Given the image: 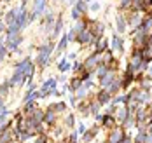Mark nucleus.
<instances>
[{"label":"nucleus","instance_id":"nucleus-25","mask_svg":"<svg viewBox=\"0 0 152 143\" xmlns=\"http://www.w3.org/2000/svg\"><path fill=\"white\" fill-rule=\"evenodd\" d=\"M74 7H75V9L79 11V12H80V14H82V16H84V14L88 12V4H86L84 0H77V2H75V5H74Z\"/></svg>","mask_w":152,"mask_h":143},{"label":"nucleus","instance_id":"nucleus-30","mask_svg":"<svg viewBox=\"0 0 152 143\" xmlns=\"http://www.w3.org/2000/svg\"><path fill=\"white\" fill-rule=\"evenodd\" d=\"M58 70H60V72H68V70H70V61H68L66 58H63L60 63H58Z\"/></svg>","mask_w":152,"mask_h":143},{"label":"nucleus","instance_id":"nucleus-28","mask_svg":"<svg viewBox=\"0 0 152 143\" xmlns=\"http://www.w3.org/2000/svg\"><path fill=\"white\" fill-rule=\"evenodd\" d=\"M108 70H110V68H108L107 65L100 63L98 66H96V68H94V73H96V75H98V79H100V77H103V75H105V73L108 72Z\"/></svg>","mask_w":152,"mask_h":143},{"label":"nucleus","instance_id":"nucleus-18","mask_svg":"<svg viewBox=\"0 0 152 143\" xmlns=\"http://www.w3.org/2000/svg\"><path fill=\"white\" fill-rule=\"evenodd\" d=\"M80 86H82V79H80L79 75L72 77V79H70V82H68V89H70L72 93H75V91L79 89V87H80Z\"/></svg>","mask_w":152,"mask_h":143},{"label":"nucleus","instance_id":"nucleus-38","mask_svg":"<svg viewBox=\"0 0 152 143\" xmlns=\"http://www.w3.org/2000/svg\"><path fill=\"white\" fill-rule=\"evenodd\" d=\"M33 91H37V86H35L33 82H30V84H28V93H33Z\"/></svg>","mask_w":152,"mask_h":143},{"label":"nucleus","instance_id":"nucleus-19","mask_svg":"<svg viewBox=\"0 0 152 143\" xmlns=\"http://www.w3.org/2000/svg\"><path fill=\"white\" fill-rule=\"evenodd\" d=\"M63 126L68 127V129H74L75 127V115L74 113H66L65 119H63Z\"/></svg>","mask_w":152,"mask_h":143},{"label":"nucleus","instance_id":"nucleus-12","mask_svg":"<svg viewBox=\"0 0 152 143\" xmlns=\"http://www.w3.org/2000/svg\"><path fill=\"white\" fill-rule=\"evenodd\" d=\"M115 25H117V33H126V28H128V21H126V14L124 12H117L115 16Z\"/></svg>","mask_w":152,"mask_h":143},{"label":"nucleus","instance_id":"nucleus-39","mask_svg":"<svg viewBox=\"0 0 152 143\" xmlns=\"http://www.w3.org/2000/svg\"><path fill=\"white\" fill-rule=\"evenodd\" d=\"M80 68H82V63H79V61H77V63L74 65V66H72V70H74V72H79Z\"/></svg>","mask_w":152,"mask_h":143},{"label":"nucleus","instance_id":"nucleus-14","mask_svg":"<svg viewBox=\"0 0 152 143\" xmlns=\"http://www.w3.org/2000/svg\"><path fill=\"white\" fill-rule=\"evenodd\" d=\"M56 120H58V113L53 110V108H47L44 113V124L46 126H56Z\"/></svg>","mask_w":152,"mask_h":143},{"label":"nucleus","instance_id":"nucleus-34","mask_svg":"<svg viewBox=\"0 0 152 143\" xmlns=\"http://www.w3.org/2000/svg\"><path fill=\"white\" fill-rule=\"evenodd\" d=\"M9 89H11V86H9V82H4L2 86H0V94L5 96L7 93H9Z\"/></svg>","mask_w":152,"mask_h":143},{"label":"nucleus","instance_id":"nucleus-8","mask_svg":"<svg viewBox=\"0 0 152 143\" xmlns=\"http://www.w3.org/2000/svg\"><path fill=\"white\" fill-rule=\"evenodd\" d=\"M124 42H122V38L119 37V33H114L112 35V38H110V44H108V47L112 49V51H117V52H124V46H122Z\"/></svg>","mask_w":152,"mask_h":143},{"label":"nucleus","instance_id":"nucleus-13","mask_svg":"<svg viewBox=\"0 0 152 143\" xmlns=\"http://www.w3.org/2000/svg\"><path fill=\"white\" fill-rule=\"evenodd\" d=\"M7 82H9V86H11V87H18V86H21V84H25V75H23V72L14 70L12 77L7 80Z\"/></svg>","mask_w":152,"mask_h":143},{"label":"nucleus","instance_id":"nucleus-36","mask_svg":"<svg viewBox=\"0 0 152 143\" xmlns=\"http://www.w3.org/2000/svg\"><path fill=\"white\" fill-rule=\"evenodd\" d=\"M86 131H88V126H86L84 122H79V124H77V133H79V134H84Z\"/></svg>","mask_w":152,"mask_h":143},{"label":"nucleus","instance_id":"nucleus-43","mask_svg":"<svg viewBox=\"0 0 152 143\" xmlns=\"http://www.w3.org/2000/svg\"><path fill=\"white\" fill-rule=\"evenodd\" d=\"M145 143H152V133H147V140Z\"/></svg>","mask_w":152,"mask_h":143},{"label":"nucleus","instance_id":"nucleus-11","mask_svg":"<svg viewBox=\"0 0 152 143\" xmlns=\"http://www.w3.org/2000/svg\"><path fill=\"white\" fill-rule=\"evenodd\" d=\"M115 77H117V70L110 68V70L107 72L103 77H100V79H98V84H100V87H107V86H108V84H110L112 80L115 79Z\"/></svg>","mask_w":152,"mask_h":143},{"label":"nucleus","instance_id":"nucleus-1","mask_svg":"<svg viewBox=\"0 0 152 143\" xmlns=\"http://www.w3.org/2000/svg\"><path fill=\"white\" fill-rule=\"evenodd\" d=\"M37 49H39V54H37V58H35V63H37V66L44 68V66H47V63L51 61V54H53V51H54V42L51 40V42H47V44L39 46Z\"/></svg>","mask_w":152,"mask_h":143},{"label":"nucleus","instance_id":"nucleus-17","mask_svg":"<svg viewBox=\"0 0 152 143\" xmlns=\"http://www.w3.org/2000/svg\"><path fill=\"white\" fill-rule=\"evenodd\" d=\"M44 113H46V110H42V108H39V107H37V108L28 115V117H31V119L39 124V122H44Z\"/></svg>","mask_w":152,"mask_h":143},{"label":"nucleus","instance_id":"nucleus-27","mask_svg":"<svg viewBox=\"0 0 152 143\" xmlns=\"http://www.w3.org/2000/svg\"><path fill=\"white\" fill-rule=\"evenodd\" d=\"M145 140H147V131H138L133 136V143H145Z\"/></svg>","mask_w":152,"mask_h":143},{"label":"nucleus","instance_id":"nucleus-32","mask_svg":"<svg viewBox=\"0 0 152 143\" xmlns=\"http://www.w3.org/2000/svg\"><path fill=\"white\" fill-rule=\"evenodd\" d=\"M86 96H88V89H86L84 86H80V87L75 91V98L77 99H82V98H86Z\"/></svg>","mask_w":152,"mask_h":143},{"label":"nucleus","instance_id":"nucleus-23","mask_svg":"<svg viewBox=\"0 0 152 143\" xmlns=\"http://www.w3.org/2000/svg\"><path fill=\"white\" fill-rule=\"evenodd\" d=\"M19 9H21V7H19ZM19 9H11V11L5 14V23H7V25H11V23L16 21V17L19 14Z\"/></svg>","mask_w":152,"mask_h":143},{"label":"nucleus","instance_id":"nucleus-21","mask_svg":"<svg viewBox=\"0 0 152 143\" xmlns=\"http://www.w3.org/2000/svg\"><path fill=\"white\" fill-rule=\"evenodd\" d=\"M108 49V42L103 40V38H100V40H96V44H94V52H98V54H102L103 51Z\"/></svg>","mask_w":152,"mask_h":143},{"label":"nucleus","instance_id":"nucleus-41","mask_svg":"<svg viewBox=\"0 0 152 143\" xmlns=\"http://www.w3.org/2000/svg\"><path fill=\"white\" fill-rule=\"evenodd\" d=\"M145 75L152 80V65H149V68H147V73H145Z\"/></svg>","mask_w":152,"mask_h":143},{"label":"nucleus","instance_id":"nucleus-37","mask_svg":"<svg viewBox=\"0 0 152 143\" xmlns=\"http://www.w3.org/2000/svg\"><path fill=\"white\" fill-rule=\"evenodd\" d=\"M100 9H102V5H100L98 2H94V4H91V11H93V12H98Z\"/></svg>","mask_w":152,"mask_h":143},{"label":"nucleus","instance_id":"nucleus-9","mask_svg":"<svg viewBox=\"0 0 152 143\" xmlns=\"http://www.w3.org/2000/svg\"><path fill=\"white\" fill-rule=\"evenodd\" d=\"M94 99H96L102 107H105V105H108V103L112 101V94H108V93H107V89L100 87V91L94 94Z\"/></svg>","mask_w":152,"mask_h":143},{"label":"nucleus","instance_id":"nucleus-26","mask_svg":"<svg viewBox=\"0 0 152 143\" xmlns=\"http://www.w3.org/2000/svg\"><path fill=\"white\" fill-rule=\"evenodd\" d=\"M66 46H68V37H66V33L61 37V40H60V44H58V47H56V54H60L61 51H65L66 49Z\"/></svg>","mask_w":152,"mask_h":143},{"label":"nucleus","instance_id":"nucleus-24","mask_svg":"<svg viewBox=\"0 0 152 143\" xmlns=\"http://www.w3.org/2000/svg\"><path fill=\"white\" fill-rule=\"evenodd\" d=\"M77 108H79V112L82 113V117H88V115H91V112H89V103L86 101H80V103H77Z\"/></svg>","mask_w":152,"mask_h":143},{"label":"nucleus","instance_id":"nucleus-7","mask_svg":"<svg viewBox=\"0 0 152 143\" xmlns=\"http://www.w3.org/2000/svg\"><path fill=\"white\" fill-rule=\"evenodd\" d=\"M102 127L107 129V131H112L114 127H117V120H115V117L112 115V113H103V119H102Z\"/></svg>","mask_w":152,"mask_h":143},{"label":"nucleus","instance_id":"nucleus-2","mask_svg":"<svg viewBox=\"0 0 152 143\" xmlns=\"http://www.w3.org/2000/svg\"><path fill=\"white\" fill-rule=\"evenodd\" d=\"M86 28L91 32V35L94 38H102L103 37V33H105V26H103V23H100V21H96V19H86Z\"/></svg>","mask_w":152,"mask_h":143},{"label":"nucleus","instance_id":"nucleus-16","mask_svg":"<svg viewBox=\"0 0 152 143\" xmlns=\"http://www.w3.org/2000/svg\"><path fill=\"white\" fill-rule=\"evenodd\" d=\"M61 30H63V17L58 16V17H56V23L53 25V32H51V37H53V38H56V37H58V35L61 33Z\"/></svg>","mask_w":152,"mask_h":143},{"label":"nucleus","instance_id":"nucleus-20","mask_svg":"<svg viewBox=\"0 0 152 143\" xmlns=\"http://www.w3.org/2000/svg\"><path fill=\"white\" fill-rule=\"evenodd\" d=\"M58 86V79H49L46 80L44 84H42V87H40V93H47L49 89H54Z\"/></svg>","mask_w":152,"mask_h":143},{"label":"nucleus","instance_id":"nucleus-33","mask_svg":"<svg viewBox=\"0 0 152 143\" xmlns=\"http://www.w3.org/2000/svg\"><path fill=\"white\" fill-rule=\"evenodd\" d=\"M77 140H79V133H77V131H74V129H72V133H70V134L66 136V142H68V143H75Z\"/></svg>","mask_w":152,"mask_h":143},{"label":"nucleus","instance_id":"nucleus-31","mask_svg":"<svg viewBox=\"0 0 152 143\" xmlns=\"http://www.w3.org/2000/svg\"><path fill=\"white\" fill-rule=\"evenodd\" d=\"M33 143H51V140H49L47 133H40V134H37V136H35V142H33Z\"/></svg>","mask_w":152,"mask_h":143},{"label":"nucleus","instance_id":"nucleus-40","mask_svg":"<svg viewBox=\"0 0 152 143\" xmlns=\"http://www.w3.org/2000/svg\"><path fill=\"white\" fill-rule=\"evenodd\" d=\"M68 99H70V105H72V107H77V98L75 96H70Z\"/></svg>","mask_w":152,"mask_h":143},{"label":"nucleus","instance_id":"nucleus-29","mask_svg":"<svg viewBox=\"0 0 152 143\" xmlns=\"http://www.w3.org/2000/svg\"><path fill=\"white\" fill-rule=\"evenodd\" d=\"M131 7H133V0H121V4H119V11H121V12L131 11Z\"/></svg>","mask_w":152,"mask_h":143},{"label":"nucleus","instance_id":"nucleus-44","mask_svg":"<svg viewBox=\"0 0 152 143\" xmlns=\"http://www.w3.org/2000/svg\"><path fill=\"white\" fill-rule=\"evenodd\" d=\"M26 4H28V0H23L21 2V9H26Z\"/></svg>","mask_w":152,"mask_h":143},{"label":"nucleus","instance_id":"nucleus-45","mask_svg":"<svg viewBox=\"0 0 152 143\" xmlns=\"http://www.w3.org/2000/svg\"><path fill=\"white\" fill-rule=\"evenodd\" d=\"M2 2H5V4H9V2H12V0H2Z\"/></svg>","mask_w":152,"mask_h":143},{"label":"nucleus","instance_id":"nucleus-3","mask_svg":"<svg viewBox=\"0 0 152 143\" xmlns=\"http://www.w3.org/2000/svg\"><path fill=\"white\" fill-rule=\"evenodd\" d=\"M131 115H133V112L129 110L128 105H122L119 108H115V112H114V117H115V120H117V126H121V127Z\"/></svg>","mask_w":152,"mask_h":143},{"label":"nucleus","instance_id":"nucleus-4","mask_svg":"<svg viewBox=\"0 0 152 143\" xmlns=\"http://www.w3.org/2000/svg\"><path fill=\"white\" fill-rule=\"evenodd\" d=\"M100 63H102V54H98V52H93L91 56H88V58L84 60L82 68H84V70H89V72H93V73H94V68H96Z\"/></svg>","mask_w":152,"mask_h":143},{"label":"nucleus","instance_id":"nucleus-46","mask_svg":"<svg viewBox=\"0 0 152 143\" xmlns=\"http://www.w3.org/2000/svg\"><path fill=\"white\" fill-rule=\"evenodd\" d=\"M149 12H152V9H151V11H149Z\"/></svg>","mask_w":152,"mask_h":143},{"label":"nucleus","instance_id":"nucleus-22","mask_svg":"<svg viewBox=\"0 0 152 143\" xmlns=\"http://www.w3.org/2000/svg\"><path fill=\"white\" fill-rule=\"evenodd\" d=\"M49 108H53V110L56 112V113H65V112H66V103H65V101L51 103V105H49Z\"/></svg>","mask_w":152,"mask_h":143},{"label":"nucleus","instance_id":"nucleus-6","mask_svg":"<svg viewBox=\"0 0 152 143\" xmlns=\"http://www.w3.org/2000/svg\"><path fill=\"white\" fill-rule=\"evenodd\" d=\"M124 133H126V129H124V127H121V126L114 127L112 131H108V136L105 138V143H121Z\"/></svg>","mask_w":152,"mask_h":143},{"label":"nucleus","instance_id":"nucleus-5","mask_svg":"<svg viewBox=\"0 0 152 143\" xmlns=\"http://www.w3.org/2000/svg\"><path fill=\"white\" fill-rule=\"evenodd\" d=\"M46 5H47V0H35V7H33V12L28 14V25H30L33 19L40 17L44 12H46Z\"/></svg>","mask_w":152,"mask_h":143},{"label":"nucleus","instance_id":"nucleus-15","mask_svg":"<svg viewBox=\"0 0 152 143\" xmlns=\"http://www.w3.org/2000/svg\"><path fill=\"white\" fill-rule=\"evenodd\" d=\"M103 89H107V93H108V94L115 96L119 91H121V79H117V77H115V79L112 80L107 87H103Z\"/></svg>","mask_w":152,"mask_h":143},{"label":"nucleus","instance_id":"nucleus-10","mask_svg":"<svg viewBox=\"0 0 152 143\" xmlns=\"http://www.w3.org/2000/svg\"><path fill=\"white\" fill-rule=\"evenodd\" d=\"M23 42V37H21V33H18V35H9L7 37V40H5V47L11 49V51H16V49L19 47V44Z\"/></svg>","mask_w":152,"mask_h":143},{"label":"nucleus","instance_id":"nucleus-47","mask_svg":"<svg viewBox=\"0 0 152 143\" xmlns=\"http://www.w3.org/2000/svg\"><path fill=\"white\" fill-rule=\"evenodd\" d=\"M75 143H79V142H75Z\"/></svg>","mask_w":152,"mask_h":143},{"label":"nucleus","instance_id":"nucleus-35","mask_svg":"<svg viewBox=\"0 0 152 143\" xmlns=\"http://www.w3.org/2000/svg\"><path fill=\"white\" fill-rule=\"evenodd\" d=\"M70 17H72V19H74V21H79V19H80V17H82V14H80V12H79V11H77L75 7H74V9H72V12H70Z\"/></svg>","mask_w":152,"mask_h":143},{"label":"nucleus","instance_id":"nucleus-42","mask_svg":"<svg viewBox=\"0 0 152 143\" xmlns=\"http://www.w3.org/2000/svg\"><path fill=\"white\" fill-rule=\"evenodd\" d=\"M5 107V99H4V96L0 94V108H4Z\"/></svg>","mask_w":152,"mask_h":143}]
</instances>
